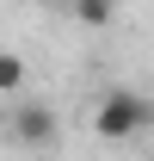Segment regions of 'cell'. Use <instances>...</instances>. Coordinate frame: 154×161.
I'll use <instances>...</instances> for the list:
<instances>
[{
    "instance_id": "7a4b0ae2",
    "label": "cell",
    "mask_w": 154,
    "mask_h": 161,
    "mask_svg": "<svg viewBox=\"0 0 154 161\" xmlns=\"http://www.w3.org/2000/svg\"><path fill=\"white\" fill-rule=\"evenodd\" d=\"M13 142H25V149H56V136H62V118H56V105H43V99H25V105H13Z\"/></svg>"
},
{
    "instance_id": "277c9868",
    "label": "cell",
    "mask_w": 154,
    "mask_h": 161,
    "mask_svg": "<svg viewBox=\"0 0 154 161\" xmlns=\"http://www.w3.org/2000/svg\"><path fill=\"white\" fill-rule=\"evenodd\" d=\"M25 87V56L19 50H0V99H13Z\"/></svg>"
},
{
    "instance_id": "6da1fadb",
    "label": "cell",
    "mask_w": 154,
    "mask_h": 161,
    "mask_svg": "<svg viewBox=\"0 0 154 161\" xmlns=\"http://www.w3.org/2000/svg\"><path fill=\"white\" fill-rule=\"evenodd\" d=\"M148 118H154V105L142 99L136 87H111V93L93 105V130L105 142H136L142 130H148Z\"/></svg>"
},
{
    "instance_id": "3957f363",
    "label": "cell",
    "mask_w": 154,
    "mask_h": 161,
    "mask_svg": "<svg viewBox=\"0 0 154 161\" xmlns=\"http://www.w3.org/2000/svg\"><path fill=\"white\" fill-rule=\"evenodd\" d=\"M68 13H74L86 31H105V25L117 19V0H68Z\"/></svg>"
}]
</instances>
